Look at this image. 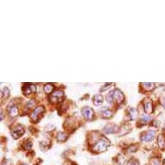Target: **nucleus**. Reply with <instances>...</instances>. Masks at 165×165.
Wrapping results in <instances>:
<instances>
[{"mask_svg": "<svg viewBox=\"0 0 165 165\" xmlns=\"http://www.w3.org/2000/svg\"><path fill=\"white\" fill-rule=\"evenodd\" d=\"M35 106V100H30V101L28 102V104H27V106L29 108H33Z\"/></svg>", "mask_w": 165, "mask_h": 165, "instance_id": "23", "label": "nucleus"}, {"mask_svg": "<svg viewBox=\"0 0 165 165\" xmlns=\"http://www.w3.org/2000/svg\"><path fill=\"white\" fill-rule=\"evenodd\" d=\"M25 149H30L32 147V142L31 140H28L26 143H25Z\"/></svg>", "mask_w": 165, "mask_h": 165, "instance_id": "24", "label": "nucleus"}, {"mask_svg": "<svg viewBox=\"0 0 165 165\" xmlns=\"http://www.w3.org/2000/svg\"><path fill=\"white\" fill-rule=\"evenodd\" d=\"M53 90H54V86H53V84L48 83V84H46V85L44 86V91H45L46 93L49 94V93H52Z\"/></svg>", "mask_w": 165, "mask_h": 165, "instance_id": "17", "label": "nucleus"}, {"mask_svg": "<svg viewBox=\"0 0 165 165\" xmlns=\"http://www.w3.org/2000/svg\"><path fill=\"white\" fill-rule=\"evenodd\" d=\"M112 97H113V102L117 103V104H121L124 99H125L124 93L119 89H115L112 91Z\"/></svg>", "mask_w": 165, "mask_h": 165, "instance_id": "4", "label": "nucleus"}, {"mask_svg": "<svg viewBox=\"0 0 165 165\" xmlns=\"http://www.w3.org/2000/svg\"><path fill=\"white\" fill-rule=\"evenodd\" d=\"M151 120V117L149 116V115L144 114V115H142V116H141V123H142V124H147V123H149Z\"/></svg>", "mask_w": 165, "mask_h": 165, "instance_id": "18", "label": "nucleus"}, {"mask_svg": "<svg viewBox=\"0 0 165 165\" xmlns=\"http://www.w3.org/2000/svg\"><path fill=\"white\" fill-rule=\"evenodd\" d=\"M142 86L143 87H144V90L146 91H152L154 88H155V83H151V82H149V83H142Z\"/></svg>", "mask_w": 165, "mask_h": 165, "instance_id": "15", "label": "nucleus"}, {"mask_svg": "<svg viewBox=\"0 0 165 165\" xmlns=\"http://www.w3.org/2000/svg\"><path fill=\"white\" fill-rule=\"evenodd\" d=\"M45 109L43 106H38L36 107L30 114V118L34 121V122H37L38 119L40 118V117L42 116V114L44 112Z\"/></svg>", "mask_w": 165, "mask_h": 165, "instance_id": "3", "label": "nucleus"}, {"mask_svg": "<svg viewBox=\"0 0 165 165\" xmlns=\"http://www.w3.org/2000/svg\"><path fill=\"white\" fill-rule=\"evenodd\" d=\"M103 103V97L100 94H96L93 97V104L95 106H100Z\"/></svg>", "mask_w": 165, "mask_h": 165, "instance_id": "13", "label": "nucleus"}, {"mask_svg": "<svg viewBox=\"0 0 165 165\" xmlns=\"http://www.w3.org/2000/svg\"><path fill=\"white\" fill-rule=\"evenodd\" d=\"M8 112L11 117H16L18 114V109L16 106H10L8 107Z\"/></svg>", "mask_w": 165, "mask_h": 165, "instance_id": "12", "label": "nucleus"}, {"mask_svg": "<svg viewBox=\"0 0 165 165\" xmlns=\"http://www.w3.org/2000/svg\"><path fill=\"white\" fill-rule=\"evenodd\" d=\"M36 91V87L34 84H26L24 87H23V93L24 95H30L31 93H35Z\"/></svg>", "mask_w": 165, "mask_h": 165, "instance_id": "8", "label": "nucleus"}, {"mask_svg": "<svg viewBox=\"0 0 165 165\" xmlns=\"http://www.w3.org/2000/svg\"><path fill=\"white\" fill-rule=\"evenodd\" d=\"M127 165H139V162L137 160H135V159H131L128 162Z\"/></svg>", "mask_w": 165, "mask_h": 165, "instance_id": "22", "label": "nucleus"}, {"mask_svg": "<svg viewBox=\"0 0 165 165\" xmlns=\"http://www.w3.org/2000/svg\"><path fill=\"white\" fill-rule=\"evenodd\" d=\"M106 100H107V102L109 103V104H112L113 97H112V92H110V93L106 96Z\"/></svg>", "mask_w": 165, "mask_h": 165, "instance_id": "21", "label": "nucleus"}, {"mask_svg": "<svg viewBox=\"0 0 165 165\" xmlns=\"http://www.w3.org/2000/svg\"><path fill=\"white\" fill-rule=\"evenodd\" d=\"M24 133V127L22 125L16 126L11 131V135H12L13 138H15V139H17L18 137H20Z\"/></svg>", "mask_w": 165, "mask_h": 165, "instance_id": "5", "label": "nucleus"}, {"mask_svg": "<svg viewBox=\"0 0 165 165\" xmlns=\"http://www.w3.org/2000/svg\"><path fill=\"white\" fill-rule=\"evenodd\" d=\"M116 161H117V163L119 164V165L124 164V162H125V158H124V156L118 155V156L116 157Z\"/></svg>", "mask_w": 165, "mask_h": 165, "instance_id": "20", "label": "nucleus"}, {"mask_svg": "<svg viewBox=\"0 0 165 165\" xmlns=\"http://www.w3.org/2000/svg\"><path fill=\"white\" fill-rule=\"evenodd\" d=\"M118 127L116 126V125H113V124H109V125H106L104 129H103V131H104L106 133H115L117 131H118Z\"/></svg>", "mask_w": 165, "mask_h": 165, "instance_id": "9", "label": "nucleus"}, {"mask_svg": "<svg viewBox=\"0 0 165 165\" xmlns=\"http://www.w3.org/2000/svg\"><path fill=\"white\" fill-rule=\"evenodd\" d=\"M21 165H26V164H21Z\"/></svg>", "mask_w": 165, "mask_h": 165, "instance_id": "26", "label": "nucleus"}, {"mask_svg": "<svg viewBox=\"0 0 165 165\" xmlns=\"http://www.w3.org/2000/svg\"><path fill=\"white\" fill-rule=\"evenodd\" d=\"M99 113H100V115H101V117L102 118H111V116H112V111L108 108V107H106V106H104V107H102L100 110H99Z\"/></svg>", "mask_w": 165, "mask_h": 165, "instance_id": "10", "label": "nucleus"}, {"mask_svg": "<svg viewBox=\"0 0 165 165\" xmlns=\"http://www.w3.org/2000/svg\"><path fill=\"white\" fill-rule=\"evenodd\" d=\"M2 98H5L7 99L10 96V89L8 87H4V89L2 90Z\"/></svg>", "mask_w": 165, "mask_h": 165, "instance_id": "19", "label": "nucleus"}, {"mask_svg": "<svg viewBox=\"0 0 165 165\" xmlns=\"http://www.w3.org/2000/svg\"><path fill=\"white\" fill-rule=\"evenodd\" d=\"M81 112H82V115L84 116V118L88 119V120H92L94 117L93 110L91 107H87V106L84 107L83 109H82Z\"/></svg>", "mask_w": 165, "mask_h": 165, "instance_id": "7", "label": "nucleus"}, {"mask_svg": "<svg viewBox=\"0 0 165 165\" xmlns=\"http://www.w3.org/2000/svg\"><path fill=\"white\" fill-rule=\"evenodd\" d=\"M155 135H156V132L154 131H151V130H149L145 132H143L141 136V140L143 141V142H150L151 140L154 139L155 137Z\"/></svg>", "mask_w": 165, "mask_h": 165, "instance_id": "6", "label": "nucleus"}, {"mask_svg": "<svg viewBox=\"0 0 165 165\" xmlns=\"http://www.w3.org/2000/svg\"><path fill=\"white\" fill-rule=\"evenodd\" d=\"M110 144V141L105 137H102L101 138H99L93 146V151L95 152H102V151H106V149L108 148Z\"/></svg>", "mask_w": 165, "mask_h": 165, "instance_id": "1", "label": "nucleus"}, {"mask_svg": "<svg viewBox=\"0 0 165 165\" xmlns=\"http://www.w3.org/2000/svg\"><path fill=\"white\" fill-rule=\"evenodd\" d=\"M56 138L59 142H64L68 139V135L65 134L64 132H58Z\"/></svg>", "mask_w": 165, "mask_h": 165, "instance_id": "16", "label": "nucleus"}, {"mask_svg": "<svg viewBox=\"0 0 165 165\" xmlns=\"http://www.w3.org/2000/svg\"><path fill=\"white\" fill-rule=\"evenodd\" d=\"M128 113H129V118H130L131 120H134L137 117V111L135 108H132V107L129 108Z\"/></svg>", "mask_w": 165, "mask_h": 165, "instance_id": "14", "label": "nucleus"}, {"mask_svg": "<svg viewBox=\"0 0 165 165\" xmlns=\"http://www.w3.org/2000/svg\"><path fill=\"white\" fill-rule=\"evenodd\" d=\"M144 112L146 113H151L153 112V105L151 100H146L144 102Z\"/></svg>", "mask_w": 165, "mask_h": 165, "instance_id": "11", "label": "nucleus"}, {"mask_svg": "<svg viewBox=\"0 0 165 165\" xmlns=\"http://www.w3.org/2000/svg\"><path fill=\"white\" fill-rule=\"evenodd\" d=\"M111 85H112V84H109V83L106 84V85H105V87H101L100 91H101V92H104V91H106V90L107 89V87H110Z\"/></svg>", "mask_w": 165, "mask_h": 165, "instance_id": "25", "label": "nucleus"}, {"mask_svg": "<svg viewBox=\"0 0 165 165\" xmlns=\"http://www.w3.org/2000/svg\"><path fill=\"white\" fill-rule=\"evenodd\" d=\"M64 98V93L61 90H56L49 96V100L52 103H58L60 102Z\"/></svg>", "mask_w": 165, "mask_h": 165, "instance_id": "2", "label": "nucleus"}]
</instances>
